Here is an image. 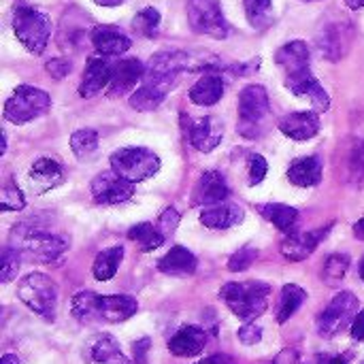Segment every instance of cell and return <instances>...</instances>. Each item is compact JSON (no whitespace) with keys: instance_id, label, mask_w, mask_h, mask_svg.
Instances as JSON below:
<instances>
[{"instance_id":"1f68e13d","label":"cell","mask_w":364,"mask_h":364,"mask_svg":"<svg viewBox=\"0 0 364 364\" xmlns=\"http://www.w3.org/2000/svg\"><path fill=\"white\" fill-rule=\"evenodd\" d=\"M307 301V292L301 286L288 284L282 288V299H279V307H277V322L286 324L296 311L299 307Z\"/></svg>"},{"instance_id":"60d3db41","label":"cell","mask_w":364,"mask_h":364,"mask_svg":"<svg viewBox=\"0 0 364 364\" xmlns=\"http://www.w3.org/2000/svg\"><path fill=\"white\" fill-rule=\"evenodd\" d=\"M17 271H19V250L6 247L4 254H2V275H0V282L9 284L11 279L17 277Z\"/></svg>"},{"instance_id":"f546056e","label":"cell","mask_w":364,"mask_h":364,"mask_svg":"<svg viewBox=\"0 0 364 364\" xmlns=\"http://www.w3.org/2000/svg\"><path fill=\"white\" fill-rule=\"evenodd\" d=\"M168 92H171V87H166V85L143 81V85L130 96V107L136 111H154L164 102Z\"/></svg>"},{"instance_id":"11a10c76","label":"cell","mask_w":364,"mask_h":364,"mask_svg":"<svg viewBox=\"0 0 364 364\" xmlns=\"http://www.w3.org/2000/svg\"><path fill=\"white\" fill-rule=\"evenodd\" d=\"M0 364H19V358H17V356H13V354H4V356H2V363Z\"/></svg>"},{"instance_id":"7402d4cb","label":"cell","mask_w":364,"mask_h":364,"mask_svg":"<svg viewBox=\"0 0 364 364\" xmlns=\"http://www.w3.org/2000/svg\"><path fill=\"white\" fill-rule=\"evenodd\" d=\"M85 364H130V360L122 354L119 343L111 335L102 333L87 343Z\"/></svg>"},{"instance_id":"d4e9b609","label":"cell","mask_w":364,"mask_h":364,"mask_svg":"<svg viewBox=\"0 0 364 364\" xmlns=\"http://www.w3.org/2000/svg\"><path fill=\"white\" fill-rule=\"evenodd\" d=\"M196 267H198L196 256H194L190 250L181 247V245L173 247V250L158 262V269H160L164 275H173V277H188V275H194V273H196Z\"/></svg>"},{"instance_id":"4dcf8cb0","label":"cell","mask_w":364,"mask_h":364,"mask_svg":"<svg viewBox=\"0 0 364 364\" xmlns=\"http://www.w3.org/2000/svg\"><path fill=\"white\" fill-rule=\"evenodd\" d=\"M122 258H124V247H119V245L109 247V250H102V252L96 256L94 267H92L94 277H96L98 282H109V279H113L115 273H117V269H119Z\"/></svg>"},{"instance_id":"ba28073f","label":"cell","mask_w":364,"mask_h":364,"mask_svg":"<svg viewBox=\"0 0 364 364\" xmlns=\"http://www.w3.org/2000/svg\"><path fill=\"white\" fill-rule=\"evenodd\" d=\"M188 21L194 32L211 38H226L230 32L220 0H188Z\"/></svg>"},{"instance_id":"ffe728a7","label":"cell","mask_w":364,"mask_h":364,"mask_svg":"<svg viewBox=\"0 0 364 364\" xmlns=\"http://www.w3.org/2000/svg\"><path fill=\"white\" fill-rule=\"evenodd\" d=\"M90 38L100 55H122L132 45V41L115 26H96L92 28Z\"/></svg>"},{"instance_id":"5b68a950","label":"cell","mask_w":364,"mask_h":364,"mask_svg":"<svg viewBox=\"0 0 364 364\" xmlns=\"http://www.w3.org/2000/svg\"><path fill=\"white\" fill-rule=\"evenodd\" d=\"M19 301L45 320L55 318L58 309V286L45 273H30L17 284Z\"/></svg>"},{"instance_id":"52a82bcc","label":"cell","mask_w":364,"mask_h":364,"mask_svg":"<svg viewBox=\"0 0 364 364\" xmlns=\"http://www.w3.org/2000/svg\"><path fill=\"white\" fill-rule=\"evenodd\" d=\"M49 107H51V98L45 90L32 85H17L4 105V119L21 126L45 115Z\"/></svg>"},{"instance_id":"f5cc1de1","label":"cell","mask_w":364,"mask_h":364,"mask_svg":"<svg viewBox=\"0 0 364 364\" xmlns=\"http://www.w3.org/2000/svg\"><path fill=\"white\" fill-rule=\"evenodd\" d=\"M96 4H100V6H119L124 0H94Z\"/></svg>"},{"instance_id":"7a4b0ae2","label":"cell","mask_w":364,"mask_h":364,"mask_svg":"<svg viewBox=\"0 0 364 364\" xmlns=\"http://www.w3.org/2000/svg\"><path fill=\"white\" fill-rule=\"evenodd\" d=\"M269 296L271 286L264 282H230L220 290V299L226 307L245 322H252L267 311Z\"/></svg>"},{"instance_id":"c3c4849f","label":"cell","mask_w":364,"mask_h":364,"mask_svg":"<svg viewBox=\"0 0 364 364\" xmlns=\"http://www.w3.org/2000/svg\"><path fill=\"white\" fill-rule=\"evenodd\" d=\"M296 360H299V354L294 350H284L273 364H296Z\"/></svg>"},{"instance_id":"4316f807","label":"cell","mask_w":364,"mask_h":364,"mask_svg":"<svg viewBox=\"0 0 364 364\" xmlns=\"http://www.w3.org/2000/svg\"><path fill=\"white\" fill-rule=\"evenodd\" d=\"M275 62L284 68L286 75L309 68V47H307V43L305 41H292V43L279 47L277 53H275Z\"/></svg>"},{"instance_id":"d590c367","label":"cell","mask_w":364,"mask_h":364,"mask_svg":"<svg viewBox=\"0 0 364 364\" xmlns=\"http://www.w3.org/2000/svg\"><path fill=\"white\" fill-rule=\"evenodd\" d=\"M132 28H134L136 34H141L145 38H154L158 34V30H160V13H158V9H154V6L141 9L132 19Z\"/></svg>"},{"instance_id":"8fae6325","label":"cell","mask_w":364,"mask_h":364,"mask_svg":"<svg viewBox=\"0 0 364 364\" xmlns=\"http://www.w3.org/2000/svg\"><path fill=\"white\" fill-rule=\"evenodd\" d=\"M92 196L98 205H122L132 198L134 183L119 177L115 171H105L92 181Z\"/></svg>"},{"instance_id":"7dc6e473","label":"cell","mask_w":364,"mask_h":364,"mask_svg":"<svg viewBox=\"0 0 364 364\" xmlns=\"http://www.w3.org/2000/svg\"><path fill=\"white\" fill-rule=\"evenodd\" d=\"M350 333H352V337H354L356 341H363L364 343V311H360V314L356 316V320H354Z\"/></svg>"},{"instance_id":"7c38bea8","label":"cell","mask_w":364,"mask_h":364,"mask_svg":"<svg viewBox=\"0 0 364 364\" xmlns=\"http://www.w3.org/2000/svg\"><path fill=\"white\" fill-rule=\"evenodd\" d=\"M286 87L296 96L309 98L314 109H318V111H328L331 109V98H328L326 90L322 87V83L314 77L311 68L286 75Z\"/></svg>"},{"instance_id":"e575fe53","label":"cell","mask_w":364,"mask_h":364,"mask_svg":"<svg viewBox=\"0 0 364 364\" xmlns=\"http://www.w3.org/2000/svg\"><path fill=\"white\" fill-rule=\"evenodd\" d=\"M247 21L256 30H264L273 21V0H243Z\"/></svg>"},{"instance_id":"9f6ffc18","label":"cell","mask_w":364,"mask_h":364,"mask_svg":"<svg viewBox=\"0 0 364 364\" xmlns=\"http://www.w3.org/2000/svg\"><path fill=\"white\" fill-rule=\"evenodd\" d=\"M360 277H363V282H364V258H363V262H360Z\"/></svg>"},{"instance_id":"b9f144b4","label":"cell","mask_w":364,"mask_h":364,"mask_svg":"<svg viewBox=\"0 0 364 364\" xmlns=\"http://www.w3.org/2000/svg\"><path fill=\"white\" fill-rule=\"evenodd\" d=\"M158 230L164 235V237H168V235H173L175 232V228L179 226V213L173 209V207H168V209H164V213L160 215V220H158Z\"/></svg>"},{"instance_id":"9a60e30c","label":"cell","mask_w":364,"mask_h":364,"mask_svg":"<svg viewBox=\"0 0 364 364\" xmlns=\"http://www.w3.org/2000/svg\"><path fill=\"white\" fill-rule=\"evenodd\" d=\"M143 77H145V66H143L141 60H136V58L119 60L113 66V77H111V83H109V96L117 98V96H124V94L132 92L136 87V83L143 81Z\"/></svg>"},{"instance_id":"f1b7e54d","label":"cell","mask_w":364,"mask_h":364,"mask_svg":"<svg viewBox=\"0 0 364 364\" xmlns=\"http://www.w3.org/2000/svg\"><path fill=\"white\" fill-rule=\"evenodd\" d=\"M260 215L271 222L275 228H279L282 232H286L288 237L290 235H296V224H299V211L294 207H288V205H260L258 207Z\"/></svg>"},{"instance_id":"9c48e42d","label":"cell","mask_w":364,"mask_h":364,"mask_svg":"<svg viewBox=\"0 0 364 364\" xmlns=\"http://www.w3.org/2000/svg\"><path fill=\"white\" fill-rule=\"evenodd\" d=\"M358 299L352 292H341L337 294L331 305L322 311V316L318 318V333L326 339L339 335L341 331L348 328V324H354L358 311Z\"/></svg>"},{"instance_id":"d6a6232c","label":"cell","mask_w":364,"mask_h":364,"mask_svg":"<svg viewBox=\"0 0 364 364\" xmlns=\"http://www.w3.org/2000/svg\"><path fill=\"white\" fill-rule=\"evenodd\" d=\"M128 239L134 241L141 247V252H154L164 243L166 237L158 230V226H154L149 222H141L128 230Z\"/></svg>"},{"instance_id":"db71d44e","label":"cell","mask_w":364,"mask_h":364,"mask_svg":"<svg viewBox=\"0 0 364 364\" xmlns=\"http://www.w3.org/2000/svg\"><path fill=\"white\" fill-rule=\"evenodd\" d=\"M346 4H348L350 9H354V11L364 9V0H346Z\"/></svg>"},{"instance_id":"d6986e66","label":"cell","mask_w":364,"mask_h":364,"mask_svg":"<svg viewBox=\"0 0 364 364\" xmlns=\"http://www.w3.org/2000/svg\"><path fill=\"white\" fill-rule=\"evenodd\" d=\"M207 346V333L198 326H183L179 328L171 341H168V352L177 358H192L198 356Z\"/></svg>"},{"instance_id":"cb8c5ba5","label":"cell","mask_w":364,"mask_h":364,"mask_svg":"<svg viewBox=\"0 0 364 364\" xmlns=\"http://www.w3.org/2000/svg\"><path fill=\"white\" fill-rule=\"evenodd\" d=\"M322 160L318 156L296 158L288 168V179L299 188H311L322 181Z\"/></svg>"},{"instance_id":"816d5d0a","label":"cell","mask_w":364,"mask_h":364,"mask_svg":"<svg viewBox=\"0 0 364 364\" xmlns=\"http://www.w3.org/2000/svg\"><path fill=\"white\" fill-rule=\"evenodd\" d=\"M354 237H356L358 241H364V218L354 224Z\"/></svg>"},{"instance_id":"603a6c76","label":"cell","mask_w":364,"mask_h":364,"mask_svg":"<svg viewBox=\"0 0 364 364\" xmlns=\"http://www.w3.org/2000/svg\"><path fill=\"white\" fill-rule=\"evenodd\" d=\"M224 96V79L220 73L203 75L190 90V100L198 107H213Z\"/></svg>"},{"instance_id":"8992f818","label":"cell","mask_w":364,"mask_h":364,"mask_svg":"<svg viewBox=\"0 0 364 364\" xmlns=\"http://www.w3.org/2000/svg\"><path fill=\"white\" fill-rule=\"evenodd\" d=\"M111 171L130 183L145 181L160 171V158L145 147H122L111 154Z\"/></svg>"},{"instance_id":"2e32d148","label":"cell","mask_w":364,"mask_h":364,"mask_svg":"<svg viewBox=\"0 0 364 364\" xmlns=\"http://www.w3.org/2000/svg\"><path fill=\"white\" fill-rule=\"evenodd\" d=\"M190 143L203 151V154H209L213 151L220 143H222V136H224V124L213 117V115H207V117H200L196 122L190 124Z\"/></svg>"},{"instance_id":"7bdbcfd3","label":"cell","mask_w":364,"mask_h":364,"mask_svg":"<svg viewBox=\"0 0 364 364\" xmlns=\"http://www.w3.org/2000/svg\"><path fill=\"white\" fill-rule=\"evenodd\" d=\"M45 68L53 79H64L73 70V62L68 58H53L45 64Z\"/></svg>"},{"instance_id":"4fadbf2b","label":"cell","mask_w":364,"mask_h":364,"mask_svg":"<svg viewBox=\"0 0 364 364\" xmlns=\"http://www.w3.org/2000/svg\"><path fill=\"white\" fill-rule=\"evenodd\" d=\"M352 38H354V32H352L350 23L348 21H335V23H328L318 34V47H320L324 58L337 62L348 53Z\"/></svg>"},{"instance_id":"8d00e7d4","label":"cell","mask_w":364,"mask_h":364,"mask_svg":"<svg viewBox=\"0 0 364 364\" xmlns=\"http://www.w3.org/2000/svg\"><path fill=\"white\" fill-rule=\"evenodd\" d=\"M350 269V258L346 254H333L328 256V260L324 262V271H322V277L328 282V284H337L346 277Z\"/></svg>"},{"instance_id":"681fc988","label":"cell","mask_w":364,"mask_h":364,"mask_svg":"<svg viewBox=\"0 0 364 364\" xmlns=\"http://www.w3.org/2000/svg\"><path fill=\"white\" fill-rule=\"evenodd\" d=\"M350 354H339V356H320V364H348Z\"/></svg>"},{"instance_id":"836d02e7","label":"cell","mask_w":364,"mask_h":364,"mask_svg":"<svg viewBox=\"0 0 364 364\" xmlns=\"http://www.w3.org/2000/svg\"><path fill=\"white\" fill-rule=\"evenodd\" d=\"M70 149L77 156V160L87 162L96 156L98 151V134L92 128H81L77 132H73L70 136Z\"/></svg>"},{"instance_id":"44dd1931","label":"cell","mask_w":364,"mask_h":364,"mask_svg":"<svg viewBox=\"0 0 364 364\" xmlns=\"http://www.w3.org/2000/svg\"><path fill=\"white\" fill-rule=\"evenodd\" d=\"M331 226L320 228V230H311V232H303V235H290V237H286V241L282 243V254L288 260H294V262L309 258L316 252V247L322 243V239L328 235Z\"/></svg>"},{"instance_id":"f907efd6","label":"cell","mask_w":364,"mask_h":364,"mask_svg":"<svg viewBox=\"0 0 364 364\" xmlns=\"http://www.w3.org/2000/svg\"><path fill=\"white\" fill-rule=\"evenodd\" d=\"M196 364H232V360L224 354H215V356H209V358H203L200 363Z\"/></svg>"},{"instance_id":"ac0fdd59","label":"cell","mask_w":364,"mask_h":364,"mask_svg":"<svg viewBox=\"0 0 364 364\" xmlns=\"http://www.w3.org/2000/svg\"><path fill=\"white\" fill-rule=\"evenodd\" d=\"M320 117L316 111H299L279 119V130L294 141H309L320 132Z\"/></svg>"},{"instance_id":"6f0895ef","label":"cell","mask_w":364,"mask_h":364,"mask_svg":"<svg viewBox=\"0 0 364 364\" xmlns=\"http://www.w3.org/2000/svg\"><path fill=\"white\" fill-rule=\"evenodd\" d=\"M307 2H316V0H307Z\"/></svg>"},{"instance_id":"e0dca14e","label":"cell","mask_w":364,"mask_h":364,"mask_svg":"<svg viewBox=\"0 0 364 364\" xmlns=\"http://www.w3.org/2000/svg\"><path fill=\"white\" fill-rule=\"evenodd\" d=\"M113 77V66L105 58H92L83 70V79L79 85V96L81 98H92L105 87H109Z\"/></svg>"},{"instance_id":"30bf717a","label":"cell","mask_w":364,"mask_h":364,"mask_svg":"<svg viewBox=\"0 0 364 364\" xmlns=\"http://www.w3.org/2000/svg\"><path fill=\"white\" fill-rule=\"evenodd\" d=\"M17 243H19V250L32 254L34 258H38L43 262L58 260L70 247L68 239L58 237V235H49L45 230H36L30 226H21L17 230Z\"/></svg>"},{"instance_id":"5bb4252c","label":"cell","mask_w":364,"mask_h":364,"mask_svg":"<svg viewBox=\"0 0 364 364\" xmlns=\"http://www.w3.org/2000/svg\"><path fill=\"white\" fill-rule=\"evenodd\" d=\"M230 190L226 183V177L220 171H205L194 188L192 205L194 207H209V205H222L228 198Z\"/></svg>"},{"instance_id":"484cf974","label":"cell","mask_w":364,"mask_h":364,"mask_svg":"<svg viewBox=\"0 0 364 364\" xmlns=\"http://www.w3.org/2000/svg\"><path fill=\"white\" fill-rule=\"evenodd\" d=\"M243 218H245V211L239 205H215V207H209L200 213V222L213 230L232 228V226L241 224Z\"/></svg>"},{"instance_id":"bcb514c9","label":"cell","mask_w":364,"mask_h":364,"mask_svg":"<svg viewBox=\"0 0 364 364\" xmlns=\"http://www.w3.org/2000/svg\"><path fill=\"white\" fill-rule=\"evenodd\" d=\"M352 173L364 175V143H358V147L352 154Z\"/></svg>"},{"instance_id":"74e56055","label":"cell","mask_w":364,"mask_h":364,"mask_svg":"<svg viewBox=\"0 0 364 364\" xmlns=\"http://www.w3.org/2000/svg\"><path fill=\"white\" fill-rule=\"evenodd\" d=\"M256 258H258V250H256V247H252V245H245V247H241L239 252H235V254L230 256V260H228V269H230L232 273L247 271V269L256 262Z\"/></svg>"},{"instance_id":"ab89813d","label":"cell","mask_w":364,"mask_h":364,"mask_svg":"<svg viewBox=\"0 0 364 364\" xmlns=\"http://www.w3.org/2000/svg\"><path fill=\"white\" fill-rule=\"evenodd\" d=\"M269 164L260 154H247V183L258 186L267 177Z\"/></svg>"},{"instance_id":"277c9868","label":"cell","mask_w":364,"mask_h":364,"mask_svg":"<svg viewBox=\"0 0 364 364\" xmlns=\"http://www.w3.org/2000/svg\"><path fill=\"white\" fill-rule=\"evenodd\" d=\"M271 115L269 94L262 85H247L239 94V126L237 130L247 139H258Z\"/></svg>"},{"instance_id":"f35d334b","label":"cell","mask_w":364,"mask_h":364,"mask_svg":"<svg viewBox=\"0 0 364 364\" xmlns=\"http://www.w3.org/2000/svg\"><path fill=\"white\" fill-rule=\"evenodd\" d=\"M26 207V198L21 194V190L17 186H13L11 181L4 183L2 188V200H0V209L2 211H19Z\"/></svg>"},{"instance_id":"f6af8a7d","label":"cell","mask_w":364,"mask_h":364,"mask_svg":"<svg viewBox=\"0 0 364 364\" xmlns=\"http://www.w3.org/2000/svg\"><path fill=\"white\" fill-rule=\"evenodd\" d=\"M149 346H151V341H149L147 337H145V339H139V341L132 346V352H134V360H136V364H147Z\"/></svg>"},{"instance_id":"83f0119b","label":"cell","mask_w":364,"mask_h":364,"mask_svg":"<svg viewBox=\"0 0 364 364\" xmlns=\"http://www.w3.org/2000/svg\"><path fill=\"white\" fill-rule=\"evenodd\" d=\"M28 177L36 186L38 192H47V190H51V188H55V186H60L64 181V171L55 160L41 158L30 166Z\"/></svg>"},{"instance_id":"6da1fadb","label":"cell","mask_w":364,"mask_h":364,"mask_svg":"<svg viewBox=\"0 0 364 364\" xmlns=\"http://www.w3.org/2000/svg\"><path fill=\"white\" fill-rule=\"evenodd\" d=\"M73 316L83 324H96V322H109L119 324L132 318L139 309L136 299L126 294L115 296H100L96 292H79L73 296Z\"/></svg>"},{"instance_id":"3957f363","label":"cell","mask_w":364,"mask_h":364,"mask_svg":"<svg viewBox=\"0 0 364 364\" xmlns=\"http://www.w3.org/2000/svg\"><path fill=\"white\" fill-rule=\"evenodd\" d=\"M13 30L30 53L41 55L51 36V19L34 6L19 4L13 13Z\"/></svg>"},{"instance_id":"ee69618b","label":"cell","mask_w":364,"mask_h":364,"mask_svg":"<svg viewBox=\"0 0 364 364\" xmlns=\"http://www.w3.org/2000/svg\"><path fill=\"white\" fill-rule=\"evenodd\" d=\"M260 339H262V328L258 324L247 322L245 326L239 328V341L243 346H256V343H260Z\"/></svg>"}]
</instances>
